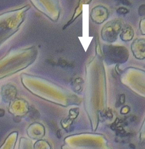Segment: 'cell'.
Here are the masks:
<instances>
[{"label": "cell", "mask_w": 145, "mask_h": 149, "mask_svg": "<svg viewBox=\"0 0 145 149\" xmlns=\"http://www.w3.org/2000/svg\"><path fill=\"white\" fill-rule=\"evenodd\" d=\"M105 60L112 63H123L128 59L129 52L125 47L105 45L103 47Z\"/></svg>", "instance_id": "cell-1"}, {"label": "cell", "mask_w": 145, "mask_h": 149, "mask_svg": "<svg viewBox=\"0 0 145 149\" xmlns=\"http://www.w3.org/2000/svg\"><path fill=\"white\" fill-rule=\"evenodd\" d=\"M121 28V24L118 21H112L107 23L103 28V39L110 42L115 41Z\"/></svg>", "instance_id": "cell-2"}, {"label": "cell", "mask_w": 145, "mask_h": 149, "mask_svg": "<svg viewBox=\"0 0 145 149\" xmlns=\"http://www.w3.org/2000/svg\"><path fill=\"white\" fill-rule=\"evenodd\" d=\"M139 43H137V45L134 44L133 43V45H135V47H132V48H134V49H132L133 51L134 52H136L137 51H138V52H140V54L141 53H145V40H138Z\"/></svg>", "instance_id": "cell-3"}, {"label": "cell", "mask_w": 145, "mask_h": 149, "mask_svg": "<svg viewBox=\"0 0 145 149\" xmlns=\"http://www.w3.org/2000/svg\"><path fill=\"white\" fill-rule=\"evenodd\" d=\"M117 12L118 14L124 15L128 13V12H129V11H128V9H126L125 7H119L117 10Z\"/></svg>", "instance_id": "cell-4"}, {"label": "cell", "mask_w": 145, "mask_h": 149, "mask_svg": "<svg viewBox=\"0 0 145 149\" xmlns=\"http://www.w3.org/2000/svg\"><path fill=\"white\" fill-rule=\"evenodd\" d=\"M138 12L140 16H145V4H142L139 6Z\"/></svg>", "instance_id": "cell-5"}, {"label": "cell", "mask_w": 145, "mask_h": 149, "mask_svg": "<svg viewBox=\"0 0 145 149\" xmlns=\"http://www.w3.org/2000/svg\"><path fill=\"white\" fill-rule=\"evenodd\" d=\"M120 3H122L123 5L125 6H129L131 4L130 2L126 0H121V1H119Z\"/></svg>", "instance_id": "cell-6"}, {"label": "cell", "mask_w": 145, "mask_h": 149, "mask_svg": "<svg viewBox=\"0 0 145 149\" xmlns=\"http://www.w3.org/2000/svg\"><path fill=\"white\" fill-rule=\"evenodd\" d=\"M57 136H58V137L59 138H60V137H61V136H60V133L59 131H58Z\"/></svg>", "instance_id": "cell-7"}]
</instances>
